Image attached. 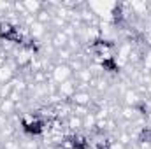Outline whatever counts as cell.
Instances as JSON below:
<instances>
[{
  "label": "cell",
  "instance_id": "cell-1",
  "mask_svg": "<svg viewBox=\"0 0 151 149\" xmlns=\"http://www.w3.org/2000/svg\"><path fill=\"white\" fill-rule=\"evenodd\" d=\"M49 77H51L53 82L62 84V82H65V81H70V79L74 77V72H72V69H70L67 63H60V65H55V69H53V72H51Z\"/></svg>",
  "mask_w": 151,
  "mask_h": 149
},
{
  "label": "cell",
  "instance_id": "cell-2",
  "mask_svg": "<svg viewBox=\"0 0 151 149\" xmlns=\"http://www.w3.org/2000/svg\"><path fill=\"white\" fill-rule=\"evenodd\" d=\"M76 91H77V82H76L74 77H72L70 81H65V82L58 84V95H60V98H63V100H70V98L74 97Z\"/></svg>",
  "mask_w": 151,
  "mask_h": 149
},
{
  "label": "cell",
  "instance_id": "cell-3",
  "mask_svg": "<svg viewBox=\"0 0 151 149\" xmlns=\"http://www.w3.org/2000/svg\"><path fill=\"white\" fill-rule=\"evenodd\" d=\"M18 112V107L16 104L11 100V98H4L2 104H0V114H5V116H12Z\"/></svg>",
  "mask_w": 151,
  "mask_h": 149
},
{
  "label": "cell",
  "instance_id": "cell-4",
  "mask_svg": "<svg viewBox=\"0 0 151 149\" xmlns=\"http://www.w3.org/2000/svg\"><path fill=\"white\" fill-rule=\"evenodd\" d=\"M109 149H128L125 144H121L119 140H111V144H109Z\"/></svg>",
  "mask_w": 151,
  "mask_h": 149
}]
</instances>
